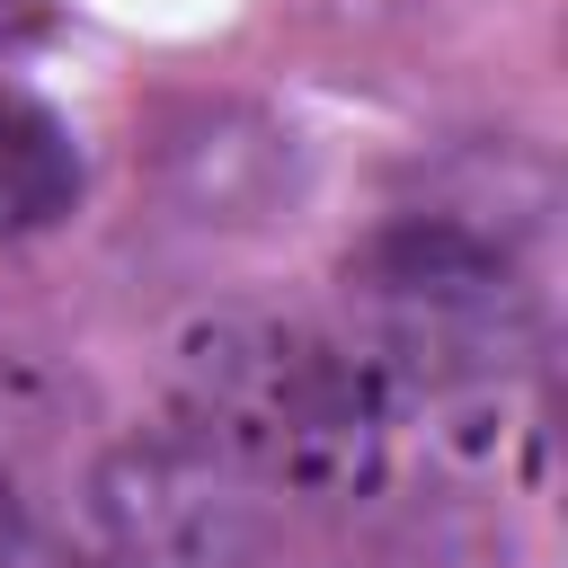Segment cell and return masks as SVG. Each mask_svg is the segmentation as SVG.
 <instances>
[{
	"label": "cell",
	"instance_id": "6da1fadb",
	"mask_svg": "<svg viewBox=\"0 0 568 568\" xmlns=\"http://www.w3.org/2000/svg\"><path fill=\"white\" fill-rule=\"evenodd\" d=\"M169 399L257 497L346 506L390 479V417L346 337L275 311H204L169 346Z\"/></svg>",
	"mask_w": 568,
	"mask_h": 568
},
{
	"label": "cell",
	"instance_id": "7a4b0ae2",
	"mask_svg": "<svg viewBox=\"0 0 568 568\" xmlns=\"http://www.w3.org/2000/svg\"><path fill=\"white\" fill-rule=\"evenodd\" d=\"M266 497L186 426L115 435L71 488V568H257Z\"/></svg>",
	"mask_w": 568,
	"mask_h": 568
},
{
	"label": "cell",
	"instance_id": "3957f363",
	"mask_svg": "<svg viewBox=\"0 0 568 568\" xmlns=\"http://www.w3.org/2000/svg\"><path fill=\"white\" fill-rule=\"evenodd\" d=\"M266 568H515V532L479 488H364L346 506H311V524L266 532Z\"/></svg>",
	"mask_w": 568,
	"mask_h": 568
},
{
	"label": "cell",
	"instance_id": "277c9868",
	"mask_svg": "<svg viewBox=\"0 0 568 568\" xmlns=\"http://www.w3.org/2000/svg\"><path fill=\"white\" fill-rule=\"evenodd\" d=\"M169 195L186 222H266L275 195H293V151L275 124L204 106L186 133H169Z\"/></svg>",
	"mask_w": 568,
	"mask_h": 568
},
{
	"label": "cell",
	"instance_id": "5b68a950",
	"mask_svg": "<svg viewBox=\"0 0 568 568\" xmlns=\"http://www.w3.org/2000/svg\"><path fill=\"white\" fill-rule=\"evenodd\" d=\"M80 204V142L53 106L0 89V240H27Z\"/></svg>",
	"mask_w": 568,
	"mask_h": 568
},
{
	"label": "cell",
	"instance_id": "8992f818",
	"mask_svg": "<svg viewBox=\"0 0 568 568\" xmlns=\"http://www.w3.org/2000/svg\"><path fill=\"white\" fill-rule=\"evenodd\" d=\"M0 568H27V506L9 488V470H0Z\"/></svg>",
	"mask_w": 568,
	"mask_h": 568
},
{
	"label": "cell",
	"instance_id": "52a82bcc",
	"mask_svg": "<svg viewBox=\"0 0 568 568\" xmlns=\"http://www.w3.org/2000/svg\"><path fill=\"white\" fill-rule=\"evenodd\" d=\"M18 9H27V0H0V27H18Z\"/></svg>",
	"mask_w": 568,
	"mask_h": 568
}]
</instances>
